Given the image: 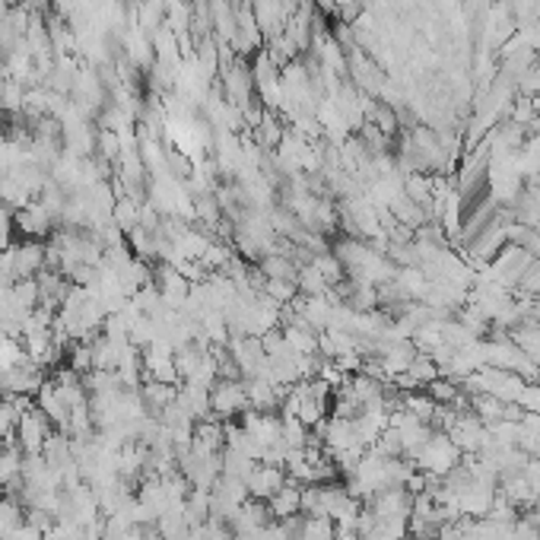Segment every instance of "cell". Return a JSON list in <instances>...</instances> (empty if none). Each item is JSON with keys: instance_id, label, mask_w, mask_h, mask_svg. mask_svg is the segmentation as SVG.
<instances>
[{"instance_id": "11", "label": "cell", "mask_w": 540, "mask_h": 540, "mask_svg": "<svg viewBox=\"0 0 540 540\" xmlns=\"http://www.w3.org/2000/svg\"><path fill=\"white\" fill-rule=\"evenodd\" d=\"M16 423H19V410L13 407L10 397L0 395V442L16 439Z\"/></svg>"}, {"instance_id": "4", "label": "cell", "mask_w": 540, "mask_h": 540, "mask_svg": "<svg viewBox=\"0 0 540 540\" xmlns=\"http://www.w3.org/2000/svg\"><path fill=\"white\" fill-rule=\"evenodd\" d=\"M13 226L23 233V239H38L42 242L45 235H51V226H55V214L45 207L42 201H32L25 207H19L13 214Z\"/></svg>"}, {"instance_id": "10", "label": "cell", "mask_w": 540, "mask_h": 540, "mask_svg": "<svg viewBox=\"0 0 540 540\" xmlns=\"http://www.w3.org/2000/svg\"><path fill=\"white\" fill-rule=\"evenodd\" d=\"M302 540H337V525H334L331 518H325V515H318V518H308L305 515Z\"/></svg>"}, {"instance_id": "9", "label": "cell", "mask_w": 540, "mask_h": 540, "mask_svg": "<svg viewBox=\"0 0 540 540\" xmlns=\"http://www.w3.org/2000/svg\"><path fill=\"white\" fill-rule=\"evenodd\" d=\"M267 512L274 522H286V518L299 515L302 512V486L289 480L280 493H274V496L267 499Z\"/></svg>"}, {"instance_id": "1", "label": "cell", "mask_w": 540, "mask_h": 540, "mask_svg": "<svg viewBox=\"0 0 540 540\" xmlns=\"http://www.w3.org/2000/svg\"><path fill=\"white\" fill-rule=\"evenodd\" d=\"M458 465H461V448L448 439V433H433L414 458V467H420L426 477H448Z\"/></svg>"}, {"instance_id": "12", "label": "cell", "mask_w": 540, "mask_h": 540, "mask_svg": "<svg viewBox=\"0 0 540 540\" xmlns=\"http://www.w3.org/2000/svg\"><path fill=\"white\" fill-rule=\"evenodd\" d=\"M6 540H45V531H38L35 525L23 522V525H19V528L13 531V535L6 537Z\"/></svg>"}, {"instance_id": "7", "label": "cell", "mask_w": 540, "mask_h": 540, "mask_svg": "<svg viewBox=\"0 0 540 540\" xmlns=\"http://www.w3.org/2000/svg\"><path fill=\"white\" fill-rule=\"evenodd\" d=\"M175 397H178V385L153 382V378H144V385H140V401H144V410L150 416H163V410L172 407Z\"/></svg>"}, {"instance_id": "2", "label": "cell", "mask_w": 540, "mask_h": 540, "mask_svg": "<svg viewBox=\"0 0 540 540\" xmlns=\"http://www.w3.org/2000/svg\"><path fill=\"white\" fill-rule=\"evenodd\" d=\"M210 410H214V416L223 423L239 420L248 410L245 378H216V382L210 385Z\"/></svg>"}, {"instance_id": "5", "label": "cell", "mask_w": 540, "mask_h": 540, "mask_svg": "<svg viewBox=\"0 0 540 540\" xmlns=\"http://www.w3.org/2000/svg\"><path fill=\"white\" fill-rule=\"evenodd\" d=\"M289 484L286 471L276 465H265V461H258L252 471V477H248V499H258V503H267L274 493H280L283 486Z\"/></svg>"}, {"instance_id": "8", "label": "cell", "mask_w": 540, "mask_h": 540, "mask_svg": "<svg viewBox=\"0 0 540 540\" xmlns=\"http://www.w3.org/2000/svg\"><path fill=\"white\" fill-rule=\"evenodd\" d=\"M283 391L286 388H276L267 378H258V375L245 378V395H248V407L252 410H274V414H280Z\"/></svg>"}, {"instance_id": "3", "label": "cell", "mask_w": 540, "mask_h": 540, "mask_svg": "<svg viewBox=\"0 0 540 540\" xmlns=\"http://www.w3.org/2000/svg\"><path fill=\"white\" fill-rule=\"evenodd\" d=\"M51 433H55L51 420L38 407H32V410H25L16 423V445L23 448V455H42Z\"/></svg>"}, {"instance_id": "6", "label": "cell", "mask_w": 540, "mask_h": 540, "mask_svg": "<svg viewBox=\"0 0 540 540\" xmlns=\"http://www.w3.org/2000/svg\"><path fill=\"white\" fill-rule=\"evenodd\" d=\"M35 407L42 410L45 416L51 420V426L55 429H61V433H67V420H70V407L64 404V397H61V391H57V385L51 382H45L42 388L35 391Z\"/></svg>"}]
</instances>
